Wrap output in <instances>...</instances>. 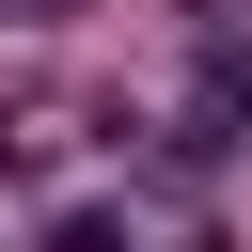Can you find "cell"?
<instances>
[{
    "instance_id": "obj_1",
    "label": "cell",
    "mask_w": 252,
    "mask_h": 252,
    "mask_svg": "<svg viewBox=\"0 0 252 252\" xmlns=\"http://www.w3.org/2000/svg\"><path fill=\"white\" fill-rule=\"evenodd\" d=\"M0 16H63V0H0Z\"/></svg>"
}]
</instances>
